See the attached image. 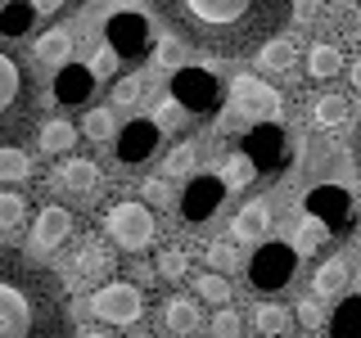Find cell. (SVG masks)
Wrapping results in <instances>:
<instances>
[{"label": "cell", "instance_id": "cell-37", "mask_svg": "<svg viewBox=\"0 0 361 338\" xmlns=\"http://www.w3.org/2000/svg\"><path fill=\"white\" fill-rule=\"evenodd\" d=\"M195 298L217 302V307H226V302H231V284H226L221 270H217V275H199V280H195Z\"/></svg>", "mask_w": 361, "mask_h": 338}, {"label": "cell", "instance_id": "cell-3", "mask_svg": "<svg viewBox=\"0 0 361 338\" xmlns=\"http://www.w3.org/2000/svg\"><path fill=\"white\" fill-rule=\"evenodd\" d=\"M41 113V82L23 50L9 37H0V149L18 144L32 131Z\"/></svg>", "mask_w": 361, "mask_h": 338}, {"label": "cell", "instance_id": "cell-21", "mask_svg": "<svg viewBox=\"0 0 361 338\" xmlns=\"http://www.w3.org/2000/svg\"><path fill=\"white\" fill-rule=\"evenodd\" d=\"M267 230H271V203L267 199L244 203V208L235 212V221H231V234H235V239H262Z\"/></svg>", "mask_w": 361, "mask_h": 338}, {"label": "cell", "instance_id": "cell-47", "mask_svg": "<svg viewBox=\"0 0 361 338\" xmlns=\"http://www.w3.org/2000/svg\"><path fill=\"white\" fill-rule=\"evenodd\" d=\"M353 167H357V176H361V118H357V131H353Z\"/></svg>", "mask_w": 361, "mask_h": 338}, {"label": "cell", "instance_id": "cell-36", "mask_svg": "<svg viewBox=\"0 0 361 338\" xmlns=\"http://www.w3.org/2000/svg\"><path fill=\"white\" fill-rule=\"evenodd\" d=\"M27 176H32V158L18 144H5L0 149V180H27Z\"/></svg>", "mask_w": 361, "mask_h": 338}, {"label": "cell", "instance_id": "cell-14", "mask_svg": "<svg viewBox=\"0 0 361 338\" xmlns=\"http://www.w3.org/2000/svg\"><path fill=\"white\" fill-rule=\"evenodd\" d=\"M113 266H118V257H113V244L109 239H99V234H86L82 244H77V253H73V270L86 280V284H104V280L113 275Z\"/></svg>", "mask_w": 361, "mask_h": 338}, {"label": "cell", "instance_id": "cell-48", "mask_svg": "<svg viewBox=\"0 0 361 338\" xmlns=\"http://www.w3.org/2000/svg\"><path fill=\"white\" fill-rule=\"evenodd\" d=\"M293 9H298L302 18H316V9H321V0H298V5H293Z\"/></svg>", "mask_w": 361, "mask_h": 338}, {"label": "cell", "instance_id": "cell-18", "mask_svg": "<svg viewBox=\"0 0 361 338\" xmlns=\"http://www.w3.org/2000/svg\"><path fill=\"white\" fill-rule=\"evenodd\" d=\"M109 45L118 50V59H140L145 45H149V32H145V23H140V18L118 14V18L109 23Z\"/></svg>", "mask_w": 361, "mask_h": 338}, {"label": "cell", "instance_id": "cell-30", "mask_svg": "<svg viewBox=\"0 0 361 338\" xmlns=\"http://www.w3.org/2000/svg\"><path fill=\"white\" fill-rule=\"evenodd\" d=\"M330 234H334L330 225L316 217V212H307V217L298 221V230H293V248H298V253H316V248H325Z\"/></svg>", "mask_w": 361, "mask_h": 338}, {"label": "cell", "instance_id": "cell-24", "mask_svg": "<svg viewBox=\"0 0 361 338\" xmlns=\"http://www.w3.org/2000/svg\"><path fill=\"white\" fill-rule=\"evenodd\" d=\"M77 131L73 122H63V118H50L41 127V135H37V144H41V154H73V144H77Z\"/></svg>", "mask_w": 361, "mask_h": 338}, {"label": "cell", "instance_id": "cell-10", "mask_svg": "<svg viewBox=\"0 0 361 338\" xmlns=\"http://www.w3.org/2000/svg\"><path fill=\"white\" fill-rule=\"evenodd\" d=\"M226 194H231V189H226L221 176H208V172L199 176V172H195V176H190V189L180 194V217L195 221V225L212 221V217H217V208L226 203Z\"/></svg>", "mask_w": 361, "mask_h": 338}, {"label": "cell", "instance_id": "cell-23", "mask_svg": "<svg viewBox=\"0 0 361 338\" xmlns=\"http://www.w3.org/2000/svg\"><path fill=\"white\" fill-rule=\"evenodd\" d=\"M307 73L316 77V82H330V77L343 73V54H338V45H330V41L307 45Z\"/></svg>", "mask_w": 361, "mask_h": 338}, {"label": "cell", "instance_id": "cell-41", "mask_svg": "<svg viewBox=\"0 0 361 338\" xmlns=\"http://www.w3.org/2000/svg\"><path fill=\"white\" fill-rule=\"evenodd\" d=\"M208 266L221 270V275H226V270H240V253H235L231 244H212L208 248Z\"/></svg>", "mask_w": 361, "mask_h": 338}, {"label": "cell", "instance_id": "cell-8", "mask_svg": "<svg viewBox=\"0 0 361 338\" xmlns=\"http://www.w3.org/2000/svg\"><path fill=\"white\" fill-rule=\"evenodd\" d=\"M90 311H95V320L104 325H131L145 315V293L131 284H122V280H104V284L95 289V298H90Z\"/></svg>", "mask_w": 361, "mask_h": 338}, {"label": "cell", "instance_id": "cell-20", "mask_svg": "<svg viewBox=\"0 0 361 338\" xmlns=\"http://www.w3.org/2000/svg\"><path fill=\"white\" fill-rule=\"evenodd\" d=\"M348 280H353V266H348L343 253H334L316 266L312 289H316V298H338V293H348Z\"/></svg>", "mask_w": 361, "mask_h": 338}, {"label": "cell", "instance_id": "cell-52", "mask_svg": "<svg viewBox=\"0 0 361 338\" xmlns=\"http://www.w3.org/2000/svg\"><path fill=\"white\" fill-rule=\"evenodd\" d=\"M131 338H154V334H131Z\"/></svg>", "mask_w": 361, "mask_h": 338}, {"label": "cell", "instance_id": "cell-35", "mask_svg": "<svg viewBox=\"0 0 361 338\" xmlns=\"http://www.w3.org/2000/svg\"><path fill=\"white\" fill-rule=\"evenodd\" d=\"M199 172V149L190 140H180V144H172V149H167V176H195Z\"/></svg>", "mask_w": 361, "mask_h": 338}, {"label": "cell", "instance_id": "cell-5", "mask_svg": "<svg viewBox=\"0 0 361 338\" xmlns=\"http://www.w3.org/2000/svg\"><path fill=\"white\" fill-rule=\"evenodd\" d=\"M293 275H298V248H289V244H280V239L257 244V253L248 257V284H253L257 293L289 289Z\"/></svg>", "mask_w": 361, "mask_h": 338}, {"label": "cell", "instance_id": "cell-53", "mask_svg": "<svg viewBox=\"0 0 361 338\" xmlns=\"http://www.w3.org/2000/svg\"><path fill=\"white\" fill-rule=\"evenodd\" d=\"M0 5H5V0H0Z\"/></svg>", "mask_w": 361, "mask_h": 338}, {"label": "cell", "instance_id": "cell-13", "mask_svg": "<svg viewBox=\"0 0 361 338\" xmlns=\"http://www.w3.org/2000/svg\"><path fill=\"white\" fill-rule=\"evenodd\" d=\"M203 330V307L185 293H167L158 302V334H172V338H195Z\"/></svg>", "mask_w": 361, "mask_h": 338}, {"label": "cell", "instance_id": "cell-19", "mask_svg": "<svg viewBox=\"0 0 361 338\" xmlns=\"http://www.w3.org/2000/svg\"><path fill=\"white\" fill-rule=\"evenodd\" d=\"M312 212L321 217L330 230H343L348 217H353V199H348V189H338V185H321V189H312Z\"/></svg>", "mask_w": 361, "mask_h": 338}, {"label": "cell", "instance_id": "cell-42", "mask_svg": "<svg viewBox=\"0 0 361 338\" xmlns=\"http://www.w3.org/2000/svg\"><path fill=\"white\" fill-rule=\"evenodd\" d=\"M212 334L217 338H240V315H235L231 307H221L217 315H212Z\"/></svg>", "mask_w": 361, "mask_h": 338}, {"label": "cell", "instance_id": "cell-46", "mask_svg": "<svg viewBox=\"0 0 361 338\" xmlns=\"http://www.w3.org/2000/svg\"><path fill=\"white\" fill-rule=\"evenodd\" d=\"M298 320H302V325H307V330H316V325H321V320H325V311H321V302H316V298H302V302H298Z\"/></svg>", "mask_w": 361, "mask_h": 338}, {"label": "cell", "instance_id": "cell-12", "mask_svg": "<svg viewBox=\"0 0 361 338\" xmlns=\"http://www.w3.org/2000/svg\"><path fill=\"white\" fill-rule=\"evenodd\" d=\"M158 131L154 122H127L118 135H113V158H118V167H145L149 158L158 154Z\"/></svg>", "mask_w": 361, "mask_h": 338}, {"label": "cell", "instance_id": "cell-2", "mask_svg": "<svg viewBox=\"0 0 361 338\" xmlns=\"http://www.w3.org/2000/svg\"><path fill=\"white\" fill-rule=\"evenodd\" d=\"M68 293L50 266L0 244V338H73Z\"/></svg>", "mask_w": 361, "mask_h": 338}, {"label": "cell", "instance_id": "cell-22", "mask_svg": "<svg viewBox=\"0 0 361 338\" xmlns=\"http://www.w3.org/2000/svg\"><path fill=\"white\" fill-rule=\"evenodd\" d=\"M37 5L32 0H5L0 5V37H9V41H18V37H27L32 27H37Z\"/></svg>", "mask_w": 361, "mask_h": 338}, {"label": "cell", "instance_id": "cell-31", "mask_svg": "<svg viewBox=\"0 0 361 338\" xmlns=\"http://www.w3.org/2000/svg\"><path fill=\"white\" fill-rule=\"evenodd\" d=\"M330 338H361V298H343L330 315Z\"/></svg>", "mask_w": 361, "mask_h": 338}, {"label": "cell", "instance_id": "cell-7", "mask_svg": "<svg viewBox=\"0 0 361 338\" xmlns=\"http://www.w3.org/2000/svg\"><path fill=\"white\" fill-rule=\"evenodd\" d=\"M109 239L118 244V248H127V253H145V248L154 244V212L145 208V203H113L109 208Z\"/></svg>", "mask_w": 361, "mask_h": 338}, {"label": "cell", "instance_id": "cell-50", "mask_svg": "<svg viewBox=\"0 0 361 338\" xmlns=\"http://www.w3.org/2000/svg\"><path fill=\"white\" fill-rule=\"evenodd\" d=\"M348 82H353V90H361V59H353V68H348Z\"/></svg>", "mask_w": 361, "mask_h": 338}, {"label": "cell", "instance_id": "cell-38", "mask_svg": "<svg viewBox=\"0 0 361 338\" xmlns=\"http://www.w3.org/2000/svg\"><path fill=\"white\" fill-rule=\"evenodd\" d=\"M77 131H82L86 140H109V135H113V113L109 108H86V118H82Z\"/></svg>", "mask_w": 361, "mask_h": 338}, {"label": "cell", "instance_id": "cell-4", "mask_svg": "<svg viewBox=\"0 0 361 338\" xmlns=\"http://www.w3.org/2000/svg\"><path fill=\"white\" fill-rule=\"evenodd\" d=\"M285 118V95H280L276 86L257 82L253 73L235 77L231 82V113H226V127H244V122H280Z\"/></svg>", "mask_w": 361, "mask_h": 338}, {"label": "cell", "instance_id": "cell-15", "mask_svg": "<svg viewBox=\"0 0 361 338\" xmlns=\"http://www.w3.org/2000/svg\"><path fill=\"white\" fill-rule=\"evenodd\" d=\"M73 230H77L73 208H59V203H50V208H41L37 225H32V244H37L41 253H54L59 244L73 239Z\"/></svg>", "mask_w": 361, "mask_h": 338}, {"label": "cell", "instance_id": "cell-16", "mask_svg": "<svg viewBox=\"0 0 361 338\" xmlns=\"http://www.w3.org/2000/svg\"><path fill=\"white\" fill-rule=\"evenodd\" d=\"M95 95V73L82 63H59V77H54V99L68 108L86 104V99Z\"/></svg>", "mask_w": 361, "mask_h": 338}, {"label": "cell", "instance_id": "cell-29", "mask_svg": "<svg viewBox=\"0 0 361 338\" xmlns=\"http://www.w3.org/2000/svg\"><path fill=\"white\" fill-rule=\"evenodd\" d=\"M149 118H154V127H158V131H185V127H190V108L180 104L176 95H163V99L154 104Z\"/></svg>", "mask_w": 361, "mask_h": 338}, {"label": "cell", "instance_id": "cell-27", "mask_svg": "<svg viewBox=\"0 0 361 338\" xmlns=\"http://www.w3.org/2000/svg\"><path fill=\"white\" fill-rule=\"evenodd\" d=\"M37 59L54 63V68L73 59V27H50V32H45V37L37 41Z\"/></svg>", "mask_w": 361, "mask_h": 338}, {"label": "cell", "instance_id": "cell-25", "mask_svg": "<svg viewBox=\"0 0 361 338\" xmlns=\"http://www.w3.org/2000/svg\"><path fill=\"white\" fill-rule=\"evenodd\" d=\"M253 330L262 338H285L293 330V311H285L280 302H262V307L253 311Z\"/></svg>", "mask_w": 361, "mask_h": 338}, {"label": "cell", "instance_id": "cell-11", "mask_svg": "<svg viewBox=\"0 0 361 338\" xmlns=\"http://www.w3.org/2000/svg\"><path fill=\"white\" fill-rule=\"evenodd\" d=\"M54 189L73 194L77 203H99L104 199V172L90 158H68L59 172H54Z\"/></svg>", "mask_w": 361, "mask_h": 338}, {"label": "cell", "instance_id": "cell-28", "mask_svg": "<svg viewBox=\"0 0 361 338\" xmlns=\"http://www.w3.org/2000/svg\"><path fill=\"white\" fill-rule=\"evenodd\" d=\"M325 23L334 27V37L361 41V5H353V0H338V5H330V14H325Z\"/></svg>", "mask_w": 361, "mask_h": 338}, {"label": "cell", "instance_id": "cell-40", "mask_svg": "<svg viewBox=\"0 0 361 338\" xmlns=\"http://www.w3.org/2000/svg\"><path fill=\"white\" fill-rule=\"evenodd\" d=\"M140 189H145V199H149L154 208H172V203H176L172 185H167V176H149V180H145Z\"/></svg>", "mask_w": 361, "mask_h": 338}, {"label": "cell", "instance_id": "cell-33", "mask_svg": "<svg viewBox=\"0 0 361 338\" xmlns=\"http://www.w3.org/2000/svg\"><path fill=\"white\" fill-rule=\"evenodd\" d=\"M221 180H226V189H244V185H253V180H257V167H253V158H248L244 149H235V154H226V167H221Z\"/></svg>", "mask_w": 361, "mask_h": 338}, {"label": "cell", "instance_id": "cell-6", "mask_svg": "<svg viewBox=\"0 0 361 338\" xmlns=\"http://www.w3.org/2000/svg\"><path fill=\"white\" fill-rule=\"evenodd\" d=\"M172 95L190 108V118H212V113L221 108L226 86L208 73V68H190V63H180V68H172Z\"/></svg>", "mask_w": 361, "mask_h": 338}, {"label": "cell", "instance_id": "cell-17", "mask_svg": "<svg viewBox=\"0 0 361 338\" xmlns=\"http://www.w3.org/2000/svg\"><path fill=\"white\" fill-rule=\"evenodd\" d=\"M307 118H312L316 131H338L348 118H357V108H353V99H348V95L325 90V95H316L312 104H307Z\"/></svg>", "mask_w": 361, "mask_h": 338}, {"label": "cell", "instance_id": "cell-49", "mask_svg": "<svg viewBox=\"0 0 361 338\" xmlns=\"http://www.w3.org/2000/svg\"><path fill=\"white\" fill-rule=\"evenodd\" d=\"M32 5H37V14H59L63 0H32Z\"/></svg>", "mask_w": 361, "mask_h": 338}, {"label": "cell", "instance_id": "cell-32", "mask_svg": "<svg viewBox=\"0 0 361 338\" xmlns=\"http://www.w3.org/2000/svg\"><path fill=\"white\" fill-rule=\"evenodd\" d=\"M27 225V199L18 189H5L0 194V234H18Z\"/></svg>", "mask_w": 361, "mask_h": 338}, {"label": "cell", "instance_id": "cell-26", "mask_svg": "<svg viewBox=\"0 0 361 338\" xmlns=\"http://www.w3.org/2000/svg\"><path fill=\"white\" fill-rule=\"evenodd\" d=\"M257 63H262L267 73H289V68L298 63V45L285 41V37H271L267 45H257Z\"/></svg>", "mask_w": 361, "mask_h": 338}, {"label": "cell", "instance_id": "cell-44", "mask_svg": "<svg viewBox=\"0 0 361 338\" xmlns=\"http://www.w3.org/2000/svg\"><path fill=\"white\" fill-rule=\"evenodd\" d=\"M86 68H90V73H95V77H109L113 68H118V50H113V45L104 41V50H99V54H95V59H90Z\"/></svg>", "mask_w": 361, "mask_h": 338}, {"label": "cell", "instance_id": "cell-34", "mask_svg": "<svg viewBox=\"0 0 361 338\" xmlns=\"http://www.w3.org/2000/svg\"><path fill=\"white\" fill-rule=\"evenodd\" d=\"M185 270H190V253L185 248H163V253L154 257V275L158 280H185Z\"/></svg>", "mask_w": 361, "mask_h": 338}, {"label": "cell", "instance_id": "cell-9", "mask_svg": "<svg viewBox=\"0 0 361 338\" xmlns=\"http://www.w3.org/2000/svg\"><path fill=\"white\" fill-rule=\"evenodd\" d=\"M244 154L253 158L257 176H280L289 167V135L280 122H257L244 140Z\"/></svg>", "mask_w": 361, "mask_h": 338}, {"label": "cell", "instance_id": "cell-51", "mask_svg": "<svg viewBox=\"0 0 361 338\" xmlns=\"http://www.w3.org/2000/svg\"><path fill=\"white\" fill-rule=\"evenodd\" d=\"M73 338H113L109 330H99V325H90V330H82V334H73Z\"/></svg>", "mask_w": 361, "mask_h": 338}, {"label": "cell", "instance_id": "cell-45", "mask_svg": "<svg viewBox=\"0 0 361 338\" xmlns=\"http://www.w3.org/2000/svg\"><path fill=\"white\" fill-rule=\"evenodd\" d=\"M180 50H185V45H176V41H158V45H154V59L163 63V68H180Z\"/></svg>", "mask_w": 361, "mask_h": 338}, {"label": "cell", "instance_id": "cell-43", "mask_svg": "<svg viewBox=\"0 0 361 338\" xmlns=\"http://www.w3.org/2000/svg\"><path fill=\"white\" fill-rule=\"evenodd\" d=\"M140 95H145V82H135V77H122V82L113 86V104H135Z\"/></svg>", "mask_w": 361, "mask_h": 338}, {"label": "cell", "instance_id": "cell-1", "mask_svg": "<svg viewBox=\"0 0 361 338\" xmlns=\"http://www.w3.org/2000/svg\"><path fill=\"white\" fill-rule=\"evenodd\" d=\"M298 0H149L176 41L212 59H240L285 32Z\"/></svg>", "mask_w": 361, "mask_h": 338}, {"label": "cell", "instance_id": "cell-39", "mask_svg": "<svg viewBox=\"0 0 361 338\" xmlns=\"http://www.w3.org/2000/svg\"><path fill=\"white\" fill-rule=\"evenodd\" d=\"M338 154L343 149H334V144H325V140L307 144V172H330V167L338 163Z\"/></svg>", "mask_w": 361, "mask_h": 338}]
</instances>
